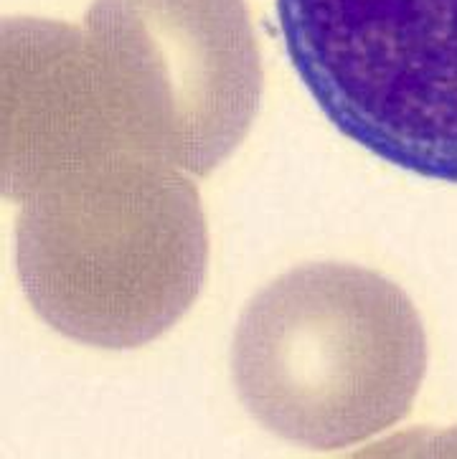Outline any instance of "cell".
Wrapping results in <instances>:
<instances>
[{"instance_id":"1","label":"cell","mask_w":457,"mask_h":459,"mask_svg":"<svg viewBox=\"0 0 457 459\" xmlns=\"http://www.w3.org/2000/svg\"><path fill=\"white\" fill-rule=\"evenodd\" d=\"M427 338L407 292L354 264H305L244 307L232 345L242 403L308 449H346L409 414Z\"/></svg>"},{"instance_id":"2","label":"cell","mask_w":457,"mask_h":459,"mask_svg":"<svg viewBox=\"0 0 457 459\" xmlns=\"http://www.w3.org/2000/svg\"><path fill=\"white\" fill-rule=\"evenodd\" d=\"M285 51L330 125L457 186V0H275Z\"/></svg>"}]
</instances>
